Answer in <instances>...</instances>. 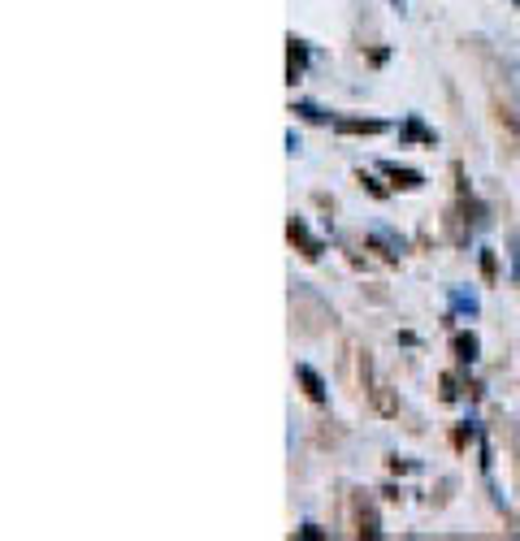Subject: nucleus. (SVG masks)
<instances>
[{
  "label": "nucleus",
  "mask_w": 520,
  "mask_h": 541,
  "mask_svg": "<svg viewBox=\"0 0 520 541\" xmlns=\"http://www.w3.org/2000/svg\"><path fill=\"white\" fill-rule=\"evenodd\" d=\"M299 377H304V386H308V399H312V403H321V399H325V394H321V381L312 377L308 368H299Z\"/></svg>",
  "instance_id": "f257e3e1"
}]
</instances>
